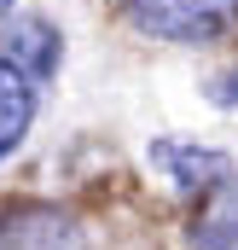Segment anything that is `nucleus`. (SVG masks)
I'll return each mask as SVG.
<instances>
[{
	"mask_svg": "<svg viewBox=\"0 0 238 250\" xmlns=\"http://www.w3.org/2000/svg\"><path fill=\"white\" fill-rule=\"evenodd\" d=\"M0 59H12L35 87L41 82H53L59 76V59H64V35L53 18H6V53Z\"/></svg>",
	"mask_w": 238,
	"mask_h": 250,
	"instance_id": "3",
	"label": "nucleus"
},
{
	"mask_svg": "<svg viewBox=\"0 0 238 250\" xmlns=\"http://www.w3.org/2000/svg\"><path fill=\"white\" fill-rule=\"evenodd\" d=\"M0 250H87V233L70 209L23 204V209L0 215Z\"/></svg>",
	"mask_w": 238,
	"mask_h": 250,
	"instance_id": "2",
	"label": "nucleus"
},
{
	"mask_svg": "<svg viewBox=\"0 0 238 250\" xmlns=\"http://www.w3.org/2000/svg\"><path fill=\"white\" fill-rule=\"evenodd\" d=\"M6 12H12V0H0V18H6Z\"/></svg>",
	"mask_w": 238,
	"mask_h": 250,
	"instance_id": "8",
	"label": "nucleus"
},
{
	"mask_svg": "<svg viewBox=\"0 0 238 250\" xmlns=\"http://www.w3.org/2000/svg\"><path fill=\"white\" fill-rule=\"evenodd\" d=\"M203 99H209V105H221V111H233V105H238V70H221V76H209Z\"/></svg>",
	"mask_w": 238,
	"mask_h": 250,
	"instance_id": "7",
	"label": "nucleus"
},
{
	"mask_svg": "<svg viewBox=\"0 0 238 250\" xmlns=\"http://www.w3.org/2000/svg\"><path fill=\"white\" fill-rule=\"evenodd\" d=\"M151 163L175 181V192H209L233 175V163L209 146H192V140H151Z\"/></svg>",
	"mask_w": 238,
	"mask_h": 250,
	"instance_id": "4",
	"label": "nucleus"
},
{
	"mask_svg": "<svg viewBox=\"0 0 238 250\" xmlns=\"http://www.w3.org/2000/svg\"><path fill=\"white\" fill-rule=\"evenodd\" d=\"M192 250H238V175H227L221 187L203 192L192 227H186Z\"/></svg>",
	"mask_w": 238,
	"mask_h": 250,
	"instance_id": "5",
	"label": "nucleus"
},
{
	"mask_svg": "<svg viewBox=\"0 0 238 250\" xmlns=\"http://www.w3.org/2000/svg\"><path fill=\"white\" fill-rule=\"evenodd\" d=\"M128 29H139L145 41H180V47H203L238 29V0H117Z\"/></svg>",
	"mask_w": 238,
	"mask_h": 250,
	"instance_id": "1",
	"label": "nucleus"
},
{
	"mask_svg": "<svg viewBox=\"0 0 238 250\" xmlns=\"http://www.w3.org/2000/svg\"><path fill=\"white\" fill-rule=\"evenodd\" d=\"M35 82L18 70L12 59H0V163L23 146V134H29V123H35Z\"/></svg>",
	"mask_w": 238,
	"mask_h": 250,
	"instance_id": "6",
	"label": "nucleus"
}]
</instances>
